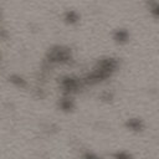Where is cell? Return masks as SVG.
Segmentation results:
<instances>
[{
	"mask_svg": "<svg viewBox=\"0 0 159 159\" xmlns=\"http://www.w3.org/2000/svg\"><path fill=\"white\" fill-rule=\"evenodd\" d=\"M127 125L129 127V129L132 130H135V132H139L144 128V124L142 122V119H138V118H132L127 122Z\"/></svg>",
	"mask_w": 159,
	"mask_h": 159,
	"instance_id": "6da1fadb",
	"label": "cell"
},
{
	"mask_svg": "<svg viewBox=\"0 0 159 159\" xmlns=\"http://www.w3.org/2000/svg\"><path fill=\"white\" fill-rule=\"evenodd\" d=\"M114 37H116V40L118 42H125L128 40V32L125 30H119V31L116 32V36Z\"/></svg>",
	"mask_w": 159,
	"mask_h": 159,
	"instance_id": "7a4b0ae2",
	"label": "cell"
},
{
	"mask_svg": "<svg viewBox=\"0 0 159 159\" xmlns=\"http://www.w3.org/2000/svg\"><path fill=\"white\" fill-rule=\"evenodd\" d=\"M149 5H150V11H152V14H153L155 17H159V2H157V1H150Z\"/></svg>",
	"mask_w": 159,
	"mask_h": 159,
	"instance_id": "3957f363",
	"label": "cell"
},
{
	"mask_svg": "<svg viewBox=\"0 0 159 159\" xmlns=\"http://www.w3.org/2000/svg\"><path fill=\"white\" fill-rule=\"evenodd\" d=\"M66 20L70 21V22H75V21H77V15H76V12H73V11L67 12V15H66Z\"/></svg>",
	"mask_w": 159,
	"mask_h": 159,
	"instance_id": "277c9868",
	"label": "cell"
}]
</instances>
